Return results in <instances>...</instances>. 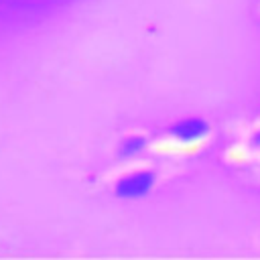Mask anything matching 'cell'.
<instances>
[{"instance_id": "6da1fadb", "label": "cell", "mask_w": 260, "mask_h": 260, "mask_svg": "<svg viewBox=\"0 0 260 260\" xmlns=\"http://www.w3.org/2000/svg\"><path fill=\"white\" fill-rule=\"evenodd\" d=\"M154 185H156V175L152 171L136 169V171H130V173L122 175L116 181L114 193L120 199H142L152 191Z\"/></svg>"}, {"instance_id": "7a4b0ae2", "label": "cell", "mask_w": 260, "mask_h": 260, "mask_svg": "<svg viewBox=\"0 0 260 260\" xmlns=\"http://www.w3.org/2000/svg\"><path fill=\"white\" fill-rule=\"evenodd\" d=\"M167 134L179 144H195V142L203 140L209 134V124L203 118L187 116V118H181V120L173 122L167 128Z\"/></svg>"}, {"instance_id": "3957f363", "label": "cell", "mask_w": 260, "mask_h": 260, "mask_svg": "<svg viewBox=\"0 0 260 260\" xmlns=\"http://www.w3.org/2000/svg\"><path fill=\"white\" fill-rule=\"evenodd\" d=\"M148 146V140L142 136V134H132V136H126L120 146H118V156L124 158V160H130V158H136L140 156Z\"/></svg>"}, {"instance_id": "277c9868", "label": "cell", "mask_w": 260, "mask_h": 260, "mask_svg": "<svg viewBox=\"0 0 260 260\" xmlns=\"http://www.w3.org/2000/svg\"><path fill=\"white\" fill-rule=\"evenodd\" d=\"M254 144H256V146H260V132L254 136Z\"/></svg>"}]
</instances>
